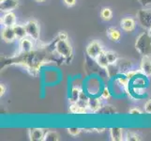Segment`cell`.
Masks as SVG:
<instances>
[{
    "instance_id": "3",
    "label": "cell",
    "mask_w": 151,
    "mask_h": 141,
    "mask_svg": "<svg viewBox=\"0 0 151 141\" xmlns=\"http://www.w3.org/2000/svg\"><path fill=\"white\" fill-rule=\"evenodd\" d=\"M55 51L60 56L64 57H69L72 54V49L70 44L67 40H58V41L55 43Z\"/></svg>"
},
{
    "instance_id": "29",
    "label": "cell",
    "mask_w": 151,
    "mask_h": 141,
    "mask_svg": "<svg viewBox=\"0 0 151 141\" xmlns=\"http://www.w3.org/2000/svg\"><path fill=\"white\" fill-rule=\"evenodd\" d=\"M136 74H137V72L136 71H129V72H128L127 74H126V77H128L129 79L131 80L132 78H133Z\"/></svg>"
},
{
    "instance_id": "12",
    "label": "cell",
    "mask_w": 151,
    "mask_h": 141,
    "mask_svg": "<svg viewBox=\"0 0 151 141\" xmlns=\"http://www.w3.org/2000/svg\"><path fill=\"white\" fill-rule=\"evenodd\" d=\"M20 47L21 49H22L23 52H24V53H29V52L32 51L33 49V43L32 41H31L30 39L28 38H24L22 40H20Z\"/></svg>"
},
{
    "instance_id": "5",
    "label": "cell",
    "mask_w": 151,
    "mask_h": 141,
    "mask_svg": "<svg viewBox=\"0 0 151 141\" xmlns=\"http://www.w3.org/2000/svg\"><path fill=\"white\" fill-rule=\"evenodd\" d=\"M151 36L148 34H142L140 37L138 38L136 41V49L142 54V52L144 50V46H147L148 48L151 49Z\"/></svg>"
},
{
    "instance_id": "35",
    "label": "cell",
    "mask_w": 151,
    "mask_h": 141,
    "mask_svg": "<svg viewBox=\"0 0 151 141\" xmlns=\"http://www.w3.org/2000/svg\"><path fill=\"white\" fill-rule=\"evenodd\" d=\"M4 1H6V0H0V2H4Z\"/></svg>"
},
{
    "instance_id": "22",
    "label": "cell",
    "mask_w": 151,
    "mask_h": 141,
    "mask_svg": "<svg viewBox=\"0 0 151 141\" xmlns=\"http://www.w3.org/2000/svg\"><path fill=\"white\" fill-rule=\"evenodd\" d=\"M141 138H140L139 135L134 133H127L126 138H125V140H127V141H138Z\"/></svg>"
},
{
    "instance_id": "16",
    "label": "cell",
    "mask_w": 151,
    "mask_h": 141,
    "mask_svg": "<svg viewBox=\"0 0 151 141\" xmlns=\"http://www.w3.org/2000/svg\"><path fill=\"white\" fill-rule=\"evenodd\" d=\"M70 112L72 114H85L86 112V108L81 106L79 103L74 102L70 106Z\"/></svg>"
},
{
    "instance_id": "31",
    "label": "cell",
    "mask_w": 151,
    "mask_h": 141,
    "mask_svg": "<svg viewBox=\"0 0 151 141\" xmlns=\"http://www.w3.org/2000/svg\"><path fill=\"white\" fill-rule=\"evenodd\" d=\"M68 7H72L76 4V0H63Z\"/></svg>"
},
{
    "instance_id": "21",
    "label": "cell",
    "mask_w": 151,
    "mask_h": 141,
    "mask_svg": "<svg viewBox=\"0 0 151 141\" xmlns=\"http://www.w3.org/2000/svg\"><path fill=\"white\" fill-rule=\"evenodd\" d=\"M101 17L103 20H105V21H109V20H111L112 19V16H113V12H112V10L109 9V8H104L102 10H101Z\"/></svg>"
},
{
    "instance_id": "20",
    "label": "cell",
    "mask_w": 151,
    "mask_h": 141,
    "mask_svg": "<svg viewBox=\"0 0 151 141\" xmlns=\"http://www.w3.org/2000/svg\"><path fill=\"white\" fill-rule=\"evenodd\" d=\"M106 56H107V59H108V61H109V63H110V65H114L117 62L118 56L116 53H114L113 51H107Z\"/></svg>"
},
{
    "instance_id": "23",
    "label": "cell",
    "mask_w": 151,
    "mask_h": 141,
    "mask_svg": "<svg viewBox=\"0 0 151 141\" xmlns=\"http://www.w3.org/2000/svg\"><path fill=\"white\" fill-rule=\"evenodd\" d=\"M68 133H69L72 137H76L81 133L80 128H68Z\"/></svg>"
},
{
    "instance_id": "8",
    "label": "cell",
    "mask_w": 151,
    "mask_h": 141,
    "mask_svg": "<svg viewBox=\"0 0 151 141\" xmlns=\"http://www.w3.org/2000/svg\"><path fill=\"white\" fill-rule=\"evenodd\" d=\"M2 39L6 43H12L17 39L13 27H4L2 30Z\"/></svg>"
},
{
    "instance_id": "11",
    "label": "cell",
    "mask_w": 151,
    "mask_h": 141,
    "mask_svg": "<svg viewBox=\"0 0 151 141\" xmlns=\"http://www.w3.org/2000/svg\"><path fill=\"white\" fill-rule=\"evenodd\" d=\"M121 27L125 31H132L135 27V21L131 17H126L121 21Z\"/></svg>"
},
{
    "instance_id": "33",
    "label": "cell",
    "mask_w": 151,
    "mask_h": 141,
    "mask_svg": "<svg viewBox=\"0 0 151 141\" xmlns=\"http://www.w3.org/2000/svg\"><path fill=\"white\" fill-rule=\"evenodd\" d=\"M148 34H149V35L151 36V27H150V28L148 29Z\"/></svg>"
},
{
    "instance_id": "17",
    "label": "cell",
    "mask_w": 151,
    "mask_h": 141,
    "mask_svg": "<svg viewBox=\"0 0 151 141\" xmlns=\"http://www.w3.org/2000/svg\"><path fill=\"white\" fill-rule=\"evenodd\" d=\"M96 61L98 62V64L100 65L101 68H103V69H108V67L110 66V63H109V61H108L105 51L102 52V53L97 57Z\"/></svg>"
},
{
    "instance_id": "18",
    "label": "cell",
    "mask_w": 151,
    "mask_h": 141,
    "mask_svg": "<svg viewBox=\"0 0 151 141\" xmlns=\"http://www.w3.org/2000/svg\"><path fill=\"white\" fill-rule=\"evenodd\" d=\"M107 34H108V37L110 38L111 40L113 41H118L119 39L121 37V33L120 31L116 28H114V27H111L107 30Z\"/></svg>"
},
{
    "instance_id": "15",
    "label": "cell",
    "mask_w": 151,
    "mask_h": 141,
    "mask_svg": "<svg viewBox=\"0 0 151 141\" xmlns=\"http://www.w3.org/2000/svg\"><path fill=\"white\" fill-rule=\"evenodd\" d=\"M87 109H89L91 112H98L101 109V102L98 99H88Z\"/></svg>"
},
{
    "instance_id": "26",
    "label": "cell",
    "mask_w": 151,
    "mask_h": 141,
    "mask_svg": "<svg viewBox=\"0 0 151 141\" xmlns=\"http://www.w3.org/2000/svg\"><path fill=\"white\" fill-rule=\"evenodd\" d=\"M145 113H147V114H151V99L145 103Z\"/></svg>"
},
{
    "instance_id": "13",
    "label": "cell",
    "mask_w": 151,
    "mask_h": 141,
    "mask_svg": "<svg viewBox=\"0 0 151 141\" xmlns=\"http://www.w3.org/2000/svg\"><path fill=\"white\" fill-rule=\"evenodd\" d=\"M110 135H111V139L114 141H121L123 140V129L118 128V127H114L110 130Z\"/></svg>"
},
{
    "instance_id": "7",
    "label": "cell",
    "mask_w": 151,
    "mask_h": 141,
    "mask_svg": "<svg viewBox=\"0 0 151 141\" xmlns=\"http://www.w3.org/2000/svg\"><path fill=\"white\" fill-rule=\"evenodd\" d=\"M140 70L145 75L151 76V59L148 56H145L142 59Z\"/></svg>"
},
{
    "instance_id": "2",
    "label": "cell",
    "mask_w": 151,
    "mask_h": 141,
    "mask_svg": "<svg viewBox=\"0 0 151 141\" xmlns=\"http://www.w3.org/2000/svg\"><path fill=\"white\" fill-rule=\"evenodd\" d=\"M102 52H104L103 47L101 43H100L99 41H92V43L88 44L86 47V54L88 55V56L91 57L92 59H95V60Z\"/></svg>"
},
{
    "instance_id": "4",
    "label": "cell",
    "mask_w": 151,
    "mask_h": 141,
    "mask_svg": "<svg viewBox=\"0 0 151 141\" xmlns=\"http://www.w3.org/2000/svg\"><path fill=\"white\" fill-rule=\"evenodd\" d=\"M138 18L143 27H147L148 29L151 27V10L149 9L140 10L138 13Z\"/></svg>"
},
{
    "instance_id": "27",
    "label": "cell",
    "mask_w": 151,
    "mask_h": 141,
    "mask_svg": "<svg viewBox=\"0 0 151 141\" xmlns=\"http://www.w3.org/2000/svg\"><path fill=\"white\" fill-rule=\"evenodd\" d=\"M80 94H81V92H80V90H78V88L74 87L73 90H72V97H73V98L75 99V101H76V100H78V99H79Z\"/></svg>"
},
{
    "instance_id": "9",
    "label": "cell",
    "mask_w": 151,
    "mask_h": 141,
    "mask_svg": "<svg viewBox=\"0 0 151 141\" xmlns=\"http://www.w3.org/2000/svg\"><path fill=\"white\" fill-rule=\"evenodd\" d=\"M44 132L42 129L33 128L29 130V137L32 141H42L44 138Z\"/></svg>"
},
{
    "instance_id": "32",
    "label": "cell",
    "mask_w": 151,
    "mask_h": 141,
    "mask_svg": "<svg viewBox=\"0 0 151 141\" xmlns=\"http://www.w3.org/2000/svg\"><path fill=\"white\" fill-rule=\"evenodd\" d=\"M5 92H6V87H5L4 84H1L0 85V96L2 97L5 94Z\"/></svg>"
},
{
    "instance_id": "24",
    "label": "cell",
    "mask_w": 151,
    "mask_h": 141,
    "mask_svg": "<svg viewBox=\"0 0 151 141\" xmlns=\"http://www.w3.org/2000/svg\"><path fill=\"white\" fill-rule=\"evenodd\" d=\"M117 81H118V83L120 85H122L124 87H128V85H129V79L128 77H119L118 79H117Z\"/></svg>"
},
{
    "instance_id": "10",
    "label": "cell",
    "mask_w": 151,
    "mask_h": 141,
    "mask_svg": "<svg viewBox=\"0 0 151 141\" xmlns=\"http://www.w3.org/2000/svg\"><path fill=\"white\" fill-rule=\"evenodd\" d=\"M18 0H6V1L1 2V10L2 12H12L14 9L18 7Z\"/></svg>"
},
{
    "instance_id": "25",
    "label": "cell",
    "mask_w": 151,
    "mask_h": 141,
    "mask_svg": "<svg viewBox=\"0 0 151 141\" xmlns=\"http://www.w3.org/2000/svg\"><path fill=\"white\" fill-rule=\"evenodd\" d=\"M110 96H111L110 91H109V90H108L107 87H105V88L103 90L102 93H101V98L104 99V100H108V99L110 98Z\"/></svg>"
},
{
    "instance_id": "30",
    "label": "cell",
    "mask_w": 151,
    "mask_h": 141,
    "mask_svg": "<svg viewBox=\"0 0 151 141\" xmlns=\"http://www.w3.org/2000/svg\"><path fill=\"white\" fill-rule=\"evenodd\" d=\"M58 40H68V34L64 31H62V32H59L58 34Z\"/></svg>"
},
{
    "instance_id": "19",
    "label": "cell",
    "mask_w": 151,
    "mask_h": 141,
    "mask_svg": "<svg viewBox=\"0 0 151 141\" xmlns=\"http://www.w3.org/2000/svg\"><path fill=\"white\" fill-rule=\"evenodd\" d=\"M59 140V135L55 131H48L45 134L43 141H57Z\"/></svg>"
},
{
    "instance_id": "14",
    "label": "cell",
    "mask_w": 151,
    "mask_h": 141,
    "mask_svg": "<svg viewBox=\"0 0 151 141\" xmlns=\"http://www.w3.org/2000/svg\"><path fill=\"white\" fill-rule=\"evenodd\" d=\"M13 29H14V32L16 34V37L18 40H22L27 36V29H25L24 25H22L16 24L13 27Z\"/></svg>"
},
{
    "instance_id": "28",
    "label": "cell",
    "mask_w": 151,
    "mask_h": 141,
    "mask_svg": "<svg viewBox=\"0 0 151 141\" xmlns=\"http://www.w3.org/2000/svg\"><path fill=\"white\" fill-rule=\"evenodd\" d=\"M129 113L131 114V115H141L142 111L140 110L138 107H133V108H132L131 110L129 111Z\"/></svg>"
},
{
    "instance_id": "34",
    "label": "cell",
    "mask_w": 151,
    "mask_h": 141,
    "mask_svg": "<svg viewBox=\"0 0 151 141\" xmlns=\"http://www.w3.org/2000/svg\"><path fill=\"white\" fill-rule=\"evenodd\" d=\"M37 1H39V2H41V1H44V0H37Z\"/></svg>"
},
{
    "instance_id": "6",
    "label": "cell",
    "mask_w": 151,
    "mask_h": 141,
    "mask_svg": "<svg viewBox=\"0 0 151 141\" xmlns=\"http://www.w3.org/2000/svg\"><path fill=\"white\" fill-rule=\"evenodd\" d=\"M1 23L4 27H13L16 25V16L12 12H8L4 14L3 18L1 19Z\"/></svg>"
},
{
    "instance_id": "1",
    "label": "cell",
    "mask_w": 151,
    "mask_h": 141,
    "mask_svg": "<svg viewBox=\"0 0 151 141\" xmlns=\"http://www.w3.org/2000/svg\"><path fill=\"white\" fill-rule=\"evenodd\" d=\"M25 29H27V36L34 40H38L40 39V27L37 21L30 20L24 24Z\"/></svg>"
}]
</instances>
